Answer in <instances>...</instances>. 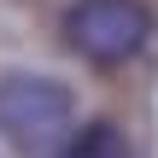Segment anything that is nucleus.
I'll return each mask as SVG.
<instances>
[{"label": "nucleus", "instance_id": "1", "mask_svg": "<svg viewBox=\"0 0 158 158\" xmlns=\"http://www.w3.org/2000/svg\"><path fill=\"white\" fill-rule=\"evenodd\" d=\"M59 29H64V47L82 64L117 70L152 41V6L147 0H76Z\"/></svg>", "mask_w": 158, "mask_h": 158}, {"label": "nucleus", "instance_id": "2", "mask_svg": "<svg viewBox=\"0 0 158 158\" xmlns=\"http://www.w3.org/2000/svg\"><path fill=\"white\" fill-rule=\"evenodd\" d=\"M76 123V94L64 88V82H53V76H35V70H12V76H0V135L12 141V147H64L70 129Z\"/></svg>", "mask_w": 158, "mask_h": 158}, {"label": "nucleus", "instance_id": "3", "mask_svg": "<svg viewBox=\"0 0 158 158\" xmlns=\"http://www.w3.org/2000/svg\"><path fill=\"white\" fill-rule=\"evenodd\" d=\"M53 158H129V135H123L117 123H88V129H76Z\"/></svg>", "mask_w": 158, "mask_h": 158}]
</instances>
